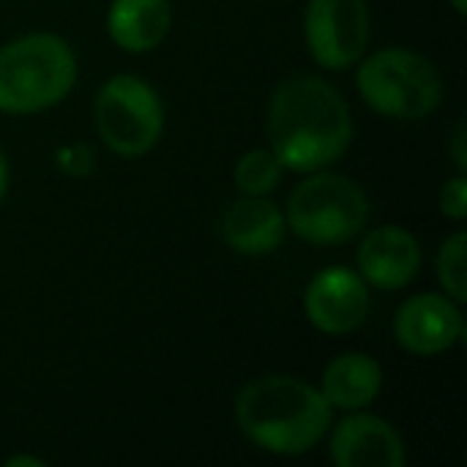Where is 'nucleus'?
<instances>
[{
	"label": "nucleus",
	"mask_w": 467,
	"mask_h": 467,
	"mask_svg": "<svg viewBox=\"0 0 467 467\" xmlns=\"http://www.w3.org/2000/svg\"><path fill=\"white\" fill-rule=\"evenodd\" d=\"M304 312L306 320L323 334H350L367 320L369 312L367 282L348 265H328L306 285Z\"/></svg>",
	"instance_id": "8"
},
{
	"label": "nucleus",
	"mask_w": 467,
	"mask_h": 467,
	"mask_svg": "<svg viewBox=\"0 0 467 467\" xmlns=\"http://www.w3.org/2000/svg\"><path fill=\"white\" fill-rule=\"evenodd\" d=\"M304 36L315 63L331 71L353 68L369 41L367 0H309Z\"/></svg>",
	"instance_id": "7"
},
{
	"label": "nucleus",
	"mask_w": 467,
	"mask_h": 467,
	"mask_svg": "<svg viewBox=\"0 0 467 467\" xmlns=\"http://www.w3.org/2000/svg\"><path fill=\"white\" fill-rule=\"evenodd\" d=\"M454 156H457V167H460V172H465L467 153H465V126H462V123L457 126V134H454Z\"/></svg>",
	"instance_id": "18"
},
{
	"label": "nucleus",
	"mask_w": 467,
	"mask_h": 467,
	"mask_svg": "<svg viewBox=\"0 0 467 467\" xmlns=\"http://www.w3.org/2000/svg\"><path fill=\"white\" fill-rule=\"evenodd\" d=\"M5 192H8V161H5V153L0 150V205L5 200Z\"/></svg>",
	"instance_id": "19"
},
{
	"label": "nucleus",
	"mask_w": 467,
	"mask_h": 467,
	"mask_svg": "<svg viewBox=\"0 0 467 467\" xmlns=\"http://www.w3.org/2000/svg\"><path fill=\"white\" fill-rule=\"evenodd\" d=\"M93 126L112 153L126 159L145 156L164 134V104L145 79L115 74L96 93Z\"/></svg>",
	"instance_id": "6"
},
{
	"label": "nucleus",
	"mask_w": 467,
	"mask_h": 467,
	"mask_svg": "<svg viewBox=\"0 0 467 467\" xmlns=\"http://www.w3.org/2000/svg\"><path fill=\"white\" fill-rule=\"evenodd\" d=\"M358 274L378 290H402L421 271V246L413 233L397 224L375 227L358 246Z\"/></svg>",
	"instance_id": "11"
},
{
	"label": "nucleus",
	"mask_w": 467,
	"mask_h": 467,
	"mask_svg": "<svg viewBox=\"0 0 467 467\" xmlns=\"http://www.w3.org/2000/svg\"><path fill=\"white\" fill-rule=\"evenodd\" d=\"M441 211L454 219V222H462L467 216V178L465 172L449 178L441 189Z\"/></svg>",
	"instance_id": "17"
},
{
	"label": "nucleus",
	"mask_w": 467,
	"mask_h": 467,
	"mask_svg": "<svg viewBox=\"0 0 467 467\" xmlns=\"http://www.w3.org/2000/svg\"><path fill=\"white\" fill-rule=\"evenodd\" d=\"M383 391V367L367 353L337 356L320 380V394L334 410H364Z\"/></svg>",
	"instance_id": "14"
},
{
	"label": "nucleus",
	"mask_w": 467,
	"mask_h": 467,
	"mask_svg": "<svg viewBox=\"0 0 467 467\" xmlns=\"http://www.w3.org/2000/svg\"><path fill=\"white\" fill-rule=\"evenodd\" d=\"M268 142L285 170L315 172L334 164L353 142L345 96L312 74L279 82L268 101Z\"/></svg>",
	"instance_id": "1"
},
{
	"label": "nucleus",
	"mask_w": 467,
	"mask_h": 467,
	"mask_svg": "<svg viewBox=\"0 0 467 467\" xmlns=\"http://www.w3.org/2000/svg\"><path fill=\"white\" fill-rule=\"evenodd\" d=\"M172 25L170 0H112L107 11V33L112 44L131 55L156 49Z\"/></svg>",
	"instance_id": "13"
},
{
	"label": "nucleus",
	"mask_w": 467,
	"mask_h": 467,
	"mask_svg": "<svg viewBox=\"0 0 467 467\" xmlns=\"http://www.w3.org/2000/svg\"><path fill=\"white\" fill-rule=\"evenodd\" d=\"M287 235L285 213L265 197L244 194L222 216L224 244L246 257H263L282 246Z\"/></svg>",
	"instance_id": "12"
},
{
	"label": "nucleus",
	"mask_w": 467,
	"mask_h": 467,
	"mask_svg": "<svg viewBox=\"0 0 467 467\" xmlns=\"http://www.w3.org/2000/svg\"><path fill=\"white\" fill-rule=\"evenodd\" d=\"M5 465L8 467H19V465L44 467V462H41V460H36V457H11V460H5Z\"/></svg>",
	"instance_id": "20"
},
{
	"label": "nucleus",
	"mask_w": 467,
	"mask_h": 467,
	"mask_svg": "<svg viewBox=\"0 0 467 467\" xmlns=\"http://www.w3.org/2000/svg\"><path fill=\"white\" fill-rule=\"evenodd\" d=\"M465 334V317L454 298L421 293L402 304L394 317L397 342L413 356H441Z\"/></svg>",
	"instance_id": "9"
},
{
	"label": "nucleus",
	"mask_w": 467,
	"mask_h": 467,
	"mask_svg": "<svg viewBox=\"0 0 467 467\" xmlns=\"http://www.w3.org/2000/svg\"><path fill=\"white\" fill-rule=\"evenodd\" d=\"M334 408L320 389L293 375H265L235 397V421L249 443L276 457L312 451L331 430Z\"/></svg>",
	"instance_id": "2"
},
{
	"label": "nucleus",
	"mask_w": 467,
	"mask_h": 467,
	"mask_svg": "<svg viewBox=\"0 0 467 467\" xmlns=\"http://www.w3.org/2000/svg\"><path fill=\"white\" fill-rule=\"evenodd\" d=\"M77 82V55L55 33H27L0 47V112L36 115Z\"/></svg>",
	"instance_id": "3"
},
{
	"label": "nucleus",
	"mask_w": 467,
	"mask_h": 467,
	"mask_svg": "<svg viewBox=\"0 0 467 467\" xmlns=\"http://www.w3.org/2000/svg\"><path fill=\"white\" fill-rule=\"evenodd\" d=\"M465 252H467V235L465 230H457L454 235H449L441 244L438 252V282L446 290L449 298H454L457 304L467 301V271H465Z\"/></svg>",
	"instance_id": "16"
},
{
	"label": "nucleus",
	"mask_w": 467,
	"mask_h": 467,
	"mask_svg": "<svg viewBox=\"0 0 467 467\" xmlns=\"http://www.w3.org/2000/svg\"><path fill=\"white\" fill-rule=\"evenodd\" d=\"M361 99L391 120H421L441 107L443 79L432 60L408 47H386L361 60Z\"/></svg>",
	"instance_id": "4"
},
{
	"label": "nucleus",
	"mask_w": 467,
	"mask_h": 467,
	"mask_svg": "<svg viewBox=\"0 0 467 467\" xmlns=\"http://www.w3.org/2000/svg\"><path fill=\"white\" fill-rule=\"evenodd\" d=\"M282 172H285V167L271 153V148H254L238 159L233 178H235V186L241 194L265 197L282 183Z\"/></svg>",
	"instance_id": "15"
},
{
	"label": "nucleus",
	"mask_w": 467,
	"mask_h": 467,
	"mask_svg": "<svg viewBox=\"0 0 467 467\" xmlns=\"http://www.w3.org/2000/svg\"><path fill=\"white\" fill-rule=\"evenodd\" d=\"M328 454L339 467H402L408 462L405 441L394 424L361 410L337 424Z\"/></svg>",
	"instance_id": "10"
},
{
	"label": "nucleus",
	"mask_w": 467,
	"mask_h": 467,
	"mask_svg": "<svg viewBox=\"0 0 467 467\" xmlns=\"http://www.w3.org/2000/svg\"><path fill=\"white\" fill-rule=\"evenodd\" d=\"M285 222L306 244H348L369 224V197L353 178L315 170L293 189Z\"/></svg>",
	"instance_id": "5"
},
{
	"label": "nucleus",
	"mask_w": 467,
	"mask_h": 467,
	"mask_svg": "<svg viewBox=\"0 0 467 467\" xmlns=\"http://www.w3.org/2000/svg\"><path fill=\"white\" fill-rule=\"evenodd\" d=\"M451 5H454V11H457V14H465L467 0H451Z\"/></svg>",
	"instance_id": "21"
}]
</instances>
